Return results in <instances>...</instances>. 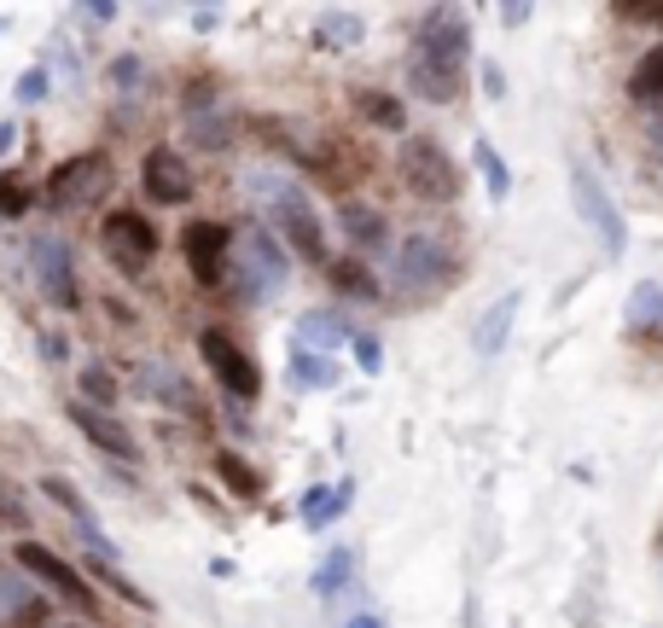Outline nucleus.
Returning <instances> with one entry per match:
<instances>
[{
    "label": "nucleus",
    "instance_id": "6ab92c4d",
    "mask_svg": "<svg viewBox=\"0 0 663 628\" xmlns=\"http://www.w3.org/2000/svg\"><path fill=\"white\" fill-rule=\"evenodd\" d=\"M628 99H640V106H663V47L640 53V64L628 71Z\"/></svg>",
    "mask_w": 663,
    "mask_h": 628
},
{
    "label": "nucleus",
    "instance_id": "c9c22d12",
    "mask_svg": "<svg viewBox=\"0 0 663 628\" xmlns=\"http://www.w3.org/2000/svg\"><path fill=\"white\" fill-rule=\"evenodd\" d=\"M349 628H384V617H349Z\"/></svg>",
    "mask_w": 663,
    "mask_h": 628
},
{
    "label": "nucleus",
    "instance_id": "2eb2a0df",
    "mask_svg": "<svg viewBox=\"0 0 663 628\" xmlns=\"http://www.w3.org/2000/svg\"><path fill=\"white\" fill-rule=\"evenodd\" d=\"M518 303H524L518 292H506V297L495 303V309H483V315H478V327H471V349H478L483 361H489V355H501V349H506V332H513Z\"/></svg>",
    "mask_w": 663,
    "mask_h": 628
},
{
    "label": "nucleus",
    "instance_id": "1a4fd4ad",
    "mask_svg": "<svg viewBox=\"0 0 663 628\" xmlns=\"http://www.w3.org/2000/svg\"><path fill=\"white\" fill-rule=\"evenodd\" d=\"M29 262H36V285H41V297L53 303V309H76V303H82V285H76L71 245H64L59 233H41V239L29 245Z\"/></svg>",
    "mask_w": 663,
    "mask_h": 628
},
{
    "label": "nucleus",
    "instance_id": "423d86ee",
    "mask_svg": "<svg viewBox=\"0 0 663 628\" xmlns=\"http://www.w3.org/2000/svg\"><path fill=\"white\" fill-rule=\"evenodd\" d=\"M111 186V158L106 151H76V158H64L53 175H47V210H82V204H94L99 193Z\"/></svg>",
    "mask_w": 663,
    "mask_h": 628
},
{
    "label": "nucleus",
    "instance_id": "6e6552de",
    "mask_svg": "<svg viewBox=\"0 0 663 628\" xmlns=\"http://www.w3.org/2000/svg\"><path fill=\"white\" fill-rule=\"evenodd\" d=\"M99 239H106V257L123 268V274H146L151 257H158V227H151L140 210H116V216H106Z\"/></svg>",
    "mask_w": 663,
    "mask_h": 628
},
{
    "label": "nucleus",
    "instance_id": "bb28decb",
    "mask_svg": "<svg viewBox=\"0 0 663 628\" xmlns=\"http://www.w3.org/2000/svg\"><path fill=\"white\" fill-rule=\"evenodd\" d=\"M332 285L344 297H379V280L367 274V262H355V257H344V262H332Z\"/></svg>",
    "mask_w": 663,
    "mask_h": 628
},
{
    "label": "nucleus",
    "instance_id": "aec40b11",
    "mask_svg": "<svg viewBox=\"0 0 663 628\" xmlns=\"http://www.w3.org/2000/svg\"><path fill=\"white\" fill-rule=\"evenodd\" d=\"M216 478L228 483L240 501H257V495H262V478L245 466V454H233V448H221V454H216Z\"/></svg>",
    "mask_w": 663,
    "mask_h": 628
},
{
    "label": "nucleus",
    "instance_id": "f257e3e1",
    "mask_svg": "<svg viewBox=\"0 0 663 628\" xmlns=\"http://www.w3.org/2000/svg\"><path fill=\"white\" fill-rule=\"evenodd\" d=\"M466 59H471V29L454 7L425 12L414 53H407V88L431 106H449L454 94L466 88Z\"/></svg>",
    "mask_w": 663,
    "mask_h": 628
},
{
    "label": "nucleus",
    "instance_id": "412c9836",
    "mask_svg": "<svg viewBox=\"0 0 663 628\" xmlns=\"http://www.w3.org/2000/svg\"><path fill=\"white\" fill-rule=\"evenodd\" d=\"M315 41L332 47V53H337V47H355V41H361V12H344V7H337V12H320Z\"/></svg>",
    "mask_w": 663,
    "mask_h": 628
},
{
    "label": "nucleus",
    "instance_id": "ddd939ff",
    "mask_svg": "<svg viewBox=\"0 0 663 628\" xmlns=\"http://www.w3.org/2000/svg\"><path fill=\"white\" fill-rule=\"evenodd\" d=\"M71 426H76L82 436H88V443H94L99 454H111V460H123V466L140 460V443H134V431H128L116 414H106V407H94V402H71Z\"/></svg>",
    "mask_w": 663,
    "mask_h": 628
},
{
    "label": "nucleus",
    "instance_id": "473e14b6",
    "mask_svg": "<svg viewBox=\"0 0 663 628\" xmlns=\"http://www.w3.org/2000/svg\"><path fill=\"white\" fill-rule=\"evenodd\" d=\"M82 390H88L94 402H111V396H116V384H111V379H106V372H99V367H88V372H82Z\"/></svg>",
    "mask_w": 663,
    "mask_h": 628
},
{
    "label": "nucleus",
    "instance_id": "5701e85b",
    "mask_svg": "<svg viewBox=\"0 0 663 628\" xmlns=\"http://www.w3.org/2000/svg\"><path fill=\"white\" fill-rule=\"evenodd\" d=\"M292 384L297 390H327V384H337V367L315 349H292Z\"/></svg>",
    "mask_w": 663,
    "mask_h": 628
},
{
    "label": "nucleus",
    "instance_id": "b1692460",
    "mask_svg": "<svg viewBox=\"0 0 663 628\" xmlns=\"http://www.w3.org/2000/svg\"><path fill=\"white\" fill-rule=\"evenodd\" d=\"M344 233H349L361 250H379V245H384V216L367 210V204H344Z\"/></svg>",
    "mask_w": 663,
    "mask_h": 628
},
{
    "label": "nucleus",
    "instance_id": "cd10ccee",
    "mask_svg": "<svg viewBox=\"0 0 663 628\" xmlns=\"http://www.w3.org/2000/svg\"><path fill=\"white\" fill-rule=\"evenodd\" d=\"M349 570H355V553H349V547H332L327 565L315 570V593H320V600H327V593H337V588L349 582Z\"/></svg>",
    "mask_w": 663,
    "mask_h": 628
},
{
    "label": "nucleus",
    "instance_id": "f8f14e48",
    "mask_svg": "<svg viewBox=\"0 0 663 628\" xmlns=\"http://www.w3.org/2000/svg\"><path fill=\"white\" fill-rule=\"evenodd\" d=\"M245 268H250V297H257V303L280 297V292H285V280H292L285 245H280L268 227H250V233H245Z\"/></svg>",
    "mask_w": 663,
    "mask_h": 628
},
{
    "label": "nucleus",
    "instance_id": "4c0bfd02",
    "mask_svg": "<svg viewBox=\"0 0 663 628\" xmlns=\"http://www.w3.org/2000/svg\"><path fill=\"white\" fill-rule=\"evenodd\" d=\"M0 518H7V506H0Z\"/></svg>",
    "mask_w": 663,
    "mask_h": 628
},
{
    "label": "nucleus",
    "instance_id": "2f4dec72",
    "mask_svg": "<svg viewBox=\"0 0 663 628\" xmlns=\"http://www.w3.org/2000/svg\"><path fill=\"white\" fill-rule=\"evenodd\" d=\"M349 344H355V361H361V372H379L384 367V349H379V337H349Z\"/></svg>",
    "mask_w": 663,
    "mask_h": 628
},
{
    "label": "nucleus",
    "instance_id": "20e7f679",
    "mask_svg": "<svg viewBox=\"0 0 663 628\" xmlns=\"http://www.w3.org/2000/svg\"><path fill=\"white\" fill-rule=\"evenodd\" d=\"M402 175L425 204L461 198V163H454L449 151H442V140H431V134H407L402 140Z\"/></svg>",
    "mask_w": 663,
    "mask_h": 628
},
{
    "label": "nucleus",
    "instance_id": "393cba45",
    "mask_svg": "<svg viewBox=\"0 0 663 628\" xmlns=\"http://www.w3.org/2000/svg\"><path fill=\"white\" fill-rule=\"evenodd\" d=\"M623 315H628V327H658V320H663V292H658L652 280L635 285L628 303H623Z\"/></svg>",
    "mask_w": 663,
    "mask_h": 628
},
{
    "label": "nucleus",
    "instance_id": "7ed1b4c3",
    "mask_svg": "<svg viewBox=\"0 0 663 628\" xmlns=\"http://www.w3.org/2000/svg\"><path fill=\"white\" fill-rule=\"evenodd\" d=\"M262 198H268V216H274V239H285V250H297L303 262H327V227H320V216H315V204L303 198V186H274L268 181L262 186Z\"/></svg>",
    "mask_w": 663,
    "mask_h": 628
},
{
    "label": "nucleus",
    "instance_id": "39448f33",
    "mask_svg": "<svg viewBox=\"0 0 663 628\" xmlns=\"http://www.w3.org/2000/svg\"><path fill=\"white\" fill-rule=\"evenodd\" d=\"M570 204H576V216H582V227H593V233H600L605 257L617 262L623 250H628V227H623V210H617V198L605 193V181L593 175L588 163H570Z\"/></svg>",
    "mask_w": 663,
    "mask_h": 628
},
{
    "label": "nucleus",
    "instance_id": "0eeeda50",
    "mask_svg": "<svg viewBox=\"0 0 663 628\" xmlns=\"http://www.w3.org/2000/svg\"><path fill=\"white\" fill-rule=\"evenodd\" d=\"M198 355H204V367H210V379L228 390L233 402H257V396H262V367L250 361V355L233 344L221 327L198 332Z\"/></svg>",
    "mask_w": 663,
    "mask_h": 628
},
{
    "label": "nucleus",
    "instance_id": "f03ea898",
    "mask_svg": "<svg viewBox=\"0 0 663 628\" xmlns=\"http://www.w3.org/2000/svg\"><path fill=\"white\" fill-rule=\"evenodd\" d=\"M454 285V250L437 233H407L396 245V297L402 303H425Z\"/></svg>",
    "mask_w": 663,
    "mask_h": 628
},
{
    "label": "nucleus",
    "instance_id": "f3484780",
    "mask_svg": "<svg viewBox=\"0 0 663 628\" xmlns=\"http://www.w3.org/2000/svg\"><path fill=\"white\" fill-rule=\"evenodd\" d=\"M355 501V483H327V489H309V495H303V530H327V524L344 513V506Z\"/></svg>",
    "mask_w": 663,
    "mask_h": 628
},
{
    "label": "nucleus",
    "instance_id": "c756f323",
    "mask_svg": "<svg viewBox=\"0 0 663 628\" xmlns=\"http://www.w3.org/2000/svg\"><path fill=\"white\" fill-rule=\"evenodd\" d=\"M94 576H99V582H106V588H116V600H128V605L151 611V593H146L140 582H128V576L116 570V565H106V558H94Z\"/></svg>",
    "mask_w": 663,
    "mask_h": 628
},
{
    "label": "nucleus",
    "instance_id": "4be33fe9",
    "mask_svg": "<svg viewBox=\"0 0 663 628\" xmlns=\"http://www.w3.org/2000/svg\"><path fill=\"white\" fill-rule=\"evenodd\" d=\"M471 163H478V175H483V186H489V198H495V204L513 193V169H506V158H501V151L489 146V140L471 146Z\"/></svg>",
    "mask_w": 663,
    "mask_h": 628
},
{
    "label": "nucleus",
    "instance_id": "dca6fc26",
    "mask_svg": "<svg viewBox=\"0 0 663 628\" xmlns=\"http://www.w3.org/2000/svg\"><path fill=\"white\" fill-rule=\"evenodd\" d=\"M140 390H146V396H158V402H169V407H181V414L204 419V407H198V396H193V384L175 379V372L158 367V361H146V367H140Z\"/></svg>",
    "mask_w": 663,
    "mask_h": 628
},
{
    "label": "nucleus",
    "instance_id": "4468645a",
    "mask_svg": "<svg viewBox=\"0 0 663 628\" xmlns=\"http://www.w3.org/2000/svg\"><path fill=\"white\" fill-rule=\"evenodd\" d=\"M140 186H146V198H151V204L175 210V204L193 198V169L181 163V151L151 146V151H146V163H140Z\"/></svg>",
    "mask_w": 663,
    "mask_h": 628
},
{
    "label": "nucleus",
    "instance_id": "a878e982",
    "mask_svg": "<svg viewBox=\"0 0 663 628\" xmlns=\"http://www.w3.org/2000/svg\"><path fill=\"white\" fill-rule=\"evenodd\" d=\"M41 495H47V501H59L64 513H71V518L82 524V530H99V524H94V506L82 501V489H71L64 478H41Z\"/></svg>",
    "mask_w": 663,
    "mask_h": 628
},
{
    "label": "nucleus",
    "instance_id": "e433bc0d",
    "mask_svg": "<svg viewBox=\"0 0 663 628\" xmlns=\"http://www.w3.org/2000/svg\"><path fill=\"white\" fill-rule=\"evenodd\" d=\"M652 146H658V158H663V123L652 128Z\"/></svg>",
    "mask_w": 663,
    "mask_h": 628
},
{
    "label": "nucleus",
    "instance_id": "7c9ffc66",
    "mask_svg": "<svg viewBox=\"0 0 663 628\" xmlns=\"http://www.w3.org/2000/svg\"><path fill=\"white\" fill-rule=\"evenodd\" d=\"M29 210V186L19 175H7L0 181V216H24Z\"/></svg>",
    "mask_w": 663,
    "mask_h": 628
},
{
    "label": "nucleus",
    "instance_id": "9b49d317",
    "mask_svg": "<svg viewBox=\"0 0 663 628\" xmlns=\"http://www.w3.org/2000/svg\"><path fill=\"white\" fill-rule=\"evenodd\" d=\"M228 250H233V227H221V222H193L181 233V257H186L198 285L228 280Z\"/></svg>",
    "mask_w": 663,
    "mask_h": 628
},
{
    "label": "nucleus",
    "instance_id": "f704fd0d",
    "mask_svg": "<svg viewBox=\"0 0 663 628\" xmlns=\"http://www.w3.org/2000/svg\"><path fill=\"white\" fill-rule=\"evenodd\" d=\"M623 19H628V24H652V29H663V7H623Z\"/></svg>",
    "mask_w": 663,
    "mask_h": 628
},
{
    "label": "nucleus",
    "instance_id": "9d476101",
    "mask_svg": "<svg viewBox=\"0 0 663 628\" xmlns=\"http://www.w3.org/2000/svg\"><path fill=\"white\" fill-rule=\"evenodd\" d=\"M19 565L36 576V582H47L59 593V600H71V605H82V611H94L99 600H94V582L82 576L71 558H59L53 547H41V541H19Z\"/></svg>",
    "mask_w": 663,
    "mask_h": 628
},
{
    "label": "nucleus",
    "instance_id": "72a5a7b5",
    "mask_svg": "<svg viewBox=\"0 0 663 628\" xmlns=\"http://www.w3.org/2000/svg\"><path fill=\"white\" fill-rule=\"evenodd\" d=\"M19 99H24V106H36V99H47V71H24V82H19Z\"/></svg>",
    "mask_w": 663,
    "mask_h": 628
},
{
    "label": "nucleus",
    "instance_id": "c85d7f7f",
    "mask_svg": "<svg viewBox=\"0 0 663 628\" xmlns=\"http://www.w3.org/2000/svg\"><path fill=\"white\" fill-rule=\"evenodd\" d=\"M361 111L379 123L384 134H402L407 128V111H402V99H390V94H361Z\"/></svg>",
    "mask_w": 663,
    "mask_h": 628
},
{
    "label": "nucleus",
    "instance_id": "a211bd4d",
    "mask_svg": "<svg viewBox=\"0 0 663 628\" xmlns=\"http://www.w3.org/2000/svg\"><path fill=\"white\" fill-rule=\"evenodd\" d=\"M337 344H349V327L337 315H327V309H315V315H303L297 320V349H337Z\"/></svg>",
    "mask_w": 663,
    "mask_h": 628
}]
</instances>
